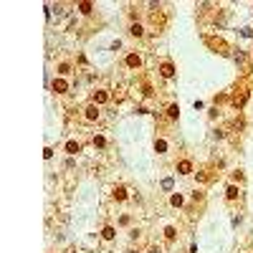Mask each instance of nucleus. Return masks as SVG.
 <instances>
[{"label":"nucleus","mask_w":253,"mask_h":253,"mask_svg":"<svg viewBox=\"0 0 253 253\" xmlns=\"http://www.w3.org/2000/svg\"><path fill=\"white\" fill-rule=\"evenodd\" d=\"M177 170H180V175H190V170H192V164H190L187 159H185V162H180V167H177Z\"/></svg>","instance_id":"obj_1"},{"label":"nucleus","mask_w":253,"mask_h":253,"mask_svg":"<svg viewBox=\"0 0 253 253\" xmlns=\"http://www.w3.org/2000/svg\"><path fill=\"white\" fill-rule=\"evenodd\" d=\"M53 91H58V94H63V91H66V81H63V79H58V81H53Z\"/></svg>","instance_id":"obj_2"},{"label":"nucleus","mask_w":253,"mask_h":253,"mask_svg":"<svg viewBox=\"0 0 253 253\" xmlns=\"http://www.w3.org/2000/svg\"><path fill=\"white\" fill-rule=\"evenodd\" d=\"M172 74H175V69H172V63H164V66H162V76H164V79H170Z\"/></svg>","instance_id":"obj_3"},{"label":"nucleus","mask_w":253,"mask_h":253,"mask_svg":"<svg viewBox=\"0 0 253 253\" xmlns=\"http://www.w3.org/2000/svg\"><path fill=\"white\" fill-rule=\"evenodd\" d=\"M96 116H99V111H96V106H89V109H86V119H89V121H94Z\"/></svg>","instance_id":"obj_4"},{"label":"nucleus","mask_w":253,"mask_h":253,"mask_svg":"<svg viewBox=\"0 0 253 253\" xmlns=\"http://www.w3.org/2000/svg\"><path fill=\"white\" fill-rule=\"evenodd\" d=\"M101 235H104L106 240H111V238H114V228H111V225H106L104 230H101Z\"/></svg>","instance_id":"obj_5"},{"label":"nucleus","mask_w":253,"mask_h":253,"mask_svg":"<svg viewBox=\"0 0 253 253\" xmlns=\"http://www.w3.org/2000/svg\"><path fill=\"white\" fill-rule=\"evenodd\" d=\"M126 66H132V69L139 66V56H134V53H132V56H126Z\"/></svg>","instance_id":"obj_6"},{"label":"nucleus","mask_w":253,"mask_h":253,"mask_svg":"<svg viewBox=\"0 0 253 253\" xmlns=\"http://www.w3.org/2000/svg\"><path fill=\"white\" fill-rule=\"evenodd\" d=\"M114 197L124 200V197H126V190H124V187H114Z\"/></svg>","instance_id":"obj_7"},{"label":"nucleus","mask_w":253,"mask_h":253,"mask_svg":"<svg viewBox=\"0 0 253 253\" xmlns=\"http://www.w3.org/2000/svg\"><path fill=\"white\" fill-rule=\"evenodd\" d=\"M66 152H69V154H76V152H79V144H76V142H69V144H66Z\"/></svg>","instance_id":"obj_8"},{"label":"nucleus","mask_w":253,"mask_h":253,"mask_svg":"<svg viewBox=\"0 0 253 253\" xmlns=\"http://www.w3.org/2000/svg\"><path fill=\"white\" fill-rule=\"evenodd\" d=\"M235 197H238V187L230 185V187H228V200H235Z\"/></svg>","instance_id":"obj_9"},{"label":"nucleus","mask_w":253,"mask_h":253,"mask_svg":"<svg viewBox=\"0 0 253 253\" xmlns=\"http://www.w3.org/2000/svg\"><path fill=\"white\" fill-rule=\"evenodd\" d=\"M154 149H157V152H164V149H167V142H164V139H157V144H154Z\"/></svg>","instance_id":"obj_10"},{"label":"nucleus","mask_w":253,"mask_h":253,"mask_svg":"<svg viewBox=\"0 0 253 253\" xmlns=\"http://www.w3.org/2000/svg\"><path fill=\"white\" fill-rule=\"evenodd\" d=\"M79 10H81V13H91V3H81Z\"/></svg>","instance_id":"obj_11"},{"label":"nucleus","mask_w":253,"mask_h":253,"mask_svg":"<svg viewBox=\"0 0 253 253\" xmlns=\"http://www.w3.org/2000/svg\"><path fill=\"white\" fill-rule=\"evenodd\" d=\"M177 111H180V109H177V106H175V104H172V106H170V109H167V114H170L172 119H175V116H177Z\"/></svg>","instance_id":"obj_12"},{"label":"nucleus","mask_w":253,"mask_h":253,"mask_svg":"<svg viewBox=\"0 0 253 253\" xmlns=\"http://www.w3.org/2000/svg\"><path fill=\"white\" fill-rule=\"evenodd\" d=\"M132 36H142V25H132Z\"/></svg>","instance_id":"obj_13"},{"label":"nucleus","mask_w":253,"mask_h":253,"mask_svg":"<svg viewBox=\"0 0 253 253\" xmlns=\"http://www.w3.org/2000/svg\"><path fill=\"white\" fill-rule=\"evenodd\" d=\"M170 202H172V205H182V197H180V195H172Z\"/></svg>","instance_id":"obj_14"},{"label":"nucleus","mask_w":253,"mask_h":253,"mask_svg":"<svg viewBox=\"0 0 253 253\" xmlns=\"http://www.w3.org/2000/svg\"><path fill=\"white\" fill-rule=\"evenodd\" d=\"M164 235H167V238L172 240V238H175V228H167V230H164Z\"/></svg>","instance_id":"obj_15"}]
</instances>
